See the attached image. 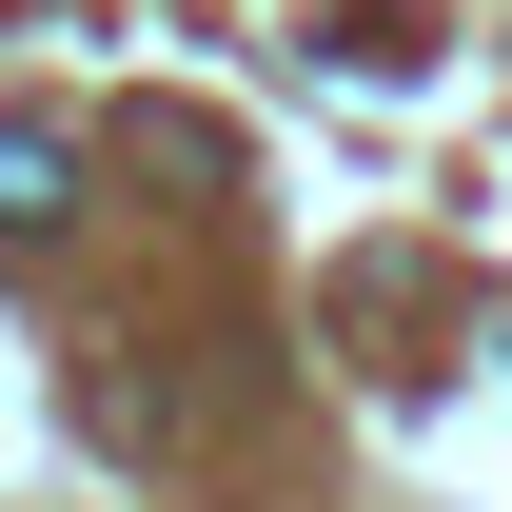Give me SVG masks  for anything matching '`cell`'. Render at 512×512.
Returning a JSON list of instances; mask_svg holds the SVG:
<instances>
[{
	"label": "cell",
	"instance_id": "6da1fadb",
	"mask_svg": "<svg viewBox=\"0 0 512 512\" xmlns=\"http://www.w3.org/2000/svg\"><path fill=\"white\" fill-rule=\"evenodd\" d=\"M79 197V138H40V119H0V217H20V237H40V217H60Z\"/></svg>",
	"mask_w": 512,
	"mask_h": 512
}]
</instances>
